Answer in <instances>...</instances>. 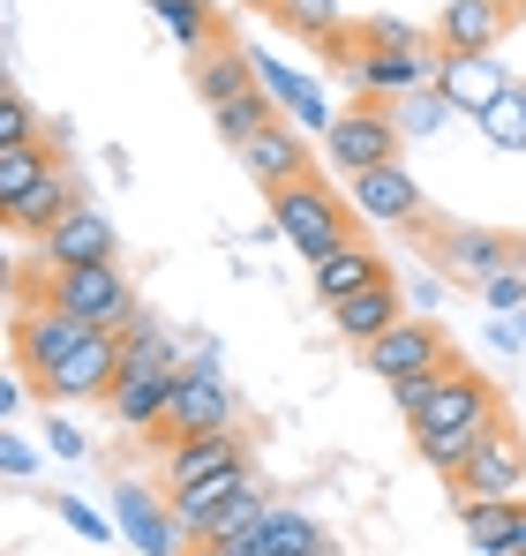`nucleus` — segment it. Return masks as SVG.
I'll use <instances>...</instances> for the list:
<instances>
[{"label":"nucleus","instance_id":"1","mask_svg":"<svg viewBox=\"0 0 526 556\" xmlns=\"http://www.w3.org/2000/svg\"><path fill=\"white\" fill-rule=\"evenodd\" d=\"M241 421V399H234V383L218 376V362H180L174 376V399H166V421L143 437L151 452H166V444H188V437H218V429H234Z\"/></svg>","mask_w":526,"mask_h":556},{"label":"nucleus","instance_id":"2","mask_svg":"<svg viewBox=\"0 0 526 556\" xmlns=\"http://www.w3.org/2000/svg\"><path fill=\"white\" fill-rule=\"evenodd\" d=\"M271 226L316 264V256H331L339 241H353L361 233V218H353V203L347 195H331V188L316 181V174H301V181H286V188H271Z\"/></svg>","mask_w":526,"mask_h":556},{"label":"nucleus","instance_id":"3","mask_svg":"<svg viewBox=\"0 0 526 556\" xmlns=\"http://www.w3.org/2000/svg\"><path fill=\"white\" fill-rule=\"evenodd\" d=\"M414 233H429L437 271L451 278V286H466V293H481L489 278L512 271V241H519V233H504V226H474V218H422Z\"/></svg>","mask_w":526,"mask_h":556},{"label":"nucleus","instance_id":"4","mask_svg":"<svg viewBox=\"0 0 526 556\" xmlns=\"http://www.w3.org/2000/svg\"><path fill=\"white\" fill-rule=\"evenodd\" d=\"M46 301L68 308V316L90 324V331H128V324L143 316V308H136V286H128L121 264H68V271L46 278Z\"/></svg>","mask_w":526,"mask_h":556},{"label":"nucleus","instance_id":"5","mask_svg":"<svg viewBox=\"0 0 526 556\" xmlns=\"http://www.w3.org/2000/svg\"><path fill=\"white\" fill-rule=\"evenodd\" d=\"M399 121H391V105H361L353 98L347 113H331V128H324V159L339 166V174H376V166H399Z\"/></svg>","mask_w":526,"mask_h":556},{"label":"nucleus","instance_id":"6","mask_svg":"<svg viewBox=\"0 0 526 556\" xmlns=\"http://www.w3.org/2000/svg\"><path fill=\"white\" fill-rule=\"evenodd\" d=\"M339 76L353 84L361 105H399V98H414V91H437V53H384V46H361L353 38Z\"/></svg>","mask_w":526,"mask_h":556},{"label":"nucleus","instance_id":"7","mask_svg":"<svg viewBox=\"0 0 526 556\" xmlns=\"http://www.w3.org/2000/svg\"><path fill=\"white\" fill-rule=\"evenodd\" d=\"M113 534L136 556H196L188 527H180L174 504H166V489H151V481H121L113 489Z\"/></svg>","mask_w":526,"mask_h":556},{"label":"nucleus","instance_id":"8","mask_svg":"<svg viewBox=\"0 0 526 556\" xmlns=\"http://www.w3.org/2000/svg\"><path fill=\"white\" fill-rule=\"evenodd\" d=\"M361 362H368V376H384V383H406V376L451 369L459 354H451V339H443L437 316H399L384 339H368V346H361Z\"/></svg>","mask_w":526,"mask_h":556},{"label":"nucleus","instance_id":"9","mask_svg":"<svg viewBox=\"0 0 526 556\" xmlns=\"http://www.w3.org/2000/svg\"><path fill=\"white\" fill-rule=\"evenodd\" d=\"M84 339H90V324H76V316L53 308V301H30V308L15 316V339H8V346H15V369L46 391V383L61 376V362H68Z\"/></svg>","mask_w":526,"mask_h":556},{"label":"nucleus","instance_id":"10","mask_svg":"<svg viewBox=\"0 0 526 556\" xmlns=\"http://www.w3.org/2000/svg\"><path fill=\"white\" fill-rule=\"evenodd\" d=\"M504 414V391L489 383L481 369H466V362H451L437 376V399L422 406V421H414V437H443V429H489Z\"/></svg>","mask_w":526,"mask_h":556},{"label":"nucleus","instance_id":"11","mask_svg":"<svg viewBox=\"0 0 526 556\" xmlns=\"http://www.w3.org/2000/svg\"><path fill=\"white\" fill-rule=\"evenodd\" d=\"M519 481H526V437H519V421L504 414V421L481 429L474 459L451 473V489H459V504H474V496H512Z\"/></svg>","mask_w":526,"mask_h":556},{"label":"nucleus","instance_id":"12","mask_svg":"<svg viewBox=\"0 0 526 556\" xmlns=\"http://www.w3.org/2000/svg\"><path fill=\"white\" fill-rule=\"evenodd\" d=\"M347 203H353V218H361V226H422V218H429V203H422V181H414L406 166L353 174Z\"/></svg>","mask_w":526,"mask_h":556},{"label":"nucleus","instance_id":"13","mask_svg":"<svg viewBox=\"0 0 526 556\" xmlns=\"http://www.w3.org/2000/svg\"><path fill=\"white\" fill-rule=\"evenodd\" d=\"M504 91H512V68L497 53H437V98L451 113H474L481 121Z\"/></svg>","mask_w":526,"mask_h":556},{"label":"nucleus","instance_id":"14","mask_svg":"<svg viewBox=\"0 0 526 556\" xmlns=\"http://www.w3.org/2000/svg\"><path fill=\"white\" fill-rule=\"evenodd\" d=\"M234 466H249V437H234V429H218V437H188V444H166V452H159V489L174 496V489H196V481L234 473Z\"/></svg>","mask_w":526,"mask_h":556},{"label":"nucleus","instance_id":"15","mask_svg":"<svg viewBox=\"0 0 526 556\" xmlns=\"http://www.w3.org/2000/svg\"><path fill=\"white\" fill-rule=\"evenodd\" d=\"M512 23L519 15H504L497 0H443L437 23H429V46L437 53H497Z\"/></svg>","mask_w":526,"mask_h":556},{"label":"nucleus","instance_id":"16","mask_svg":"<svg viewBox=\"0 0 526 556\" xmlns=\"http://www.w3.org/2000/svg\"><path fill=\"white\" fill-rule=\"evenodd\" d=\"M38 249H46L53 271H68V264H121V233H113V218H105L98 203H76Z\"/></svg>","mask_w":526,"mask_h":556},{"label":"nucleus","instance_id":"17","mask_svg":"<svg viewBox=\"0 0 526 556\" xmlns=\"http://www.w3.org/2000/svg\"><path fill=\"white\" fill-rule=\"evenodd\" d=\"M174 376H180V369H136V362H121V383L105 391V414H113L128 437H151V429L166 421Z\"/></svg>","mask_w":526,"mask_h":556},{"label":"nucleus","instance_id":"18","mask_svg":"<svg viewBox=\"0 0 526 556\" xmlns=\"http://www.w3.org/2000/svg\"><path fill=\"white\" fill-rule=\"evenodd\" d=\"M234 159L249 166V181H256L263 195L286 188V181H301V174H316V166H309V136H301L293 121H271L263 136H249V143L234 151Z\"/></svg>","mask_w":526,"mask_h":556},{"label":"nucleus","instance_id":"19","mask_svg":"<svg viewBox=\"0 0 526 556\" xmlns=\"http://www.w3.org/2000/svg\"><path fill=\"white\" fill-rule=\"evenodd\" d=\"M113 383H121V331H90L84 346L61 362V376L46 383V399H98L105 406Z\"/></svg>","mask_w":526,"mask_h":556},{"label":"nucleus","instance_id":"20","mask_svg":"<svg viewBox=\"0 0 526 556\" xmlns=\"http://www.w3.org/2000/svg\"><path fill=\"white\" fill-rule=\"evenodd\" d=\"M249 68H256V84L271 91L278 121H293L301 136H324V128H331V105H324V91H316V76H293V68L271 61V53H249Z\"/></svg>","mask_w":526,"mask_h":556},{"label":"nucleus","instance_id":"21","mask_svg":"<svg viewBox=\"0 0 526 556\" xmlns=\"http://www.w3.org/2000/svg\"><path fill=\"white\" fill-rule=\"evenodd\" d=\"M399 316H414L406 293H399V278H376V286H361V293H347V301L331 308V331H339L347 346H368V339H384Z\"/></svg>","mask_w":526,"mask_h":556},{"label":"nucleus","instance_id":"22","mask_svg":"<svg viewBox=\"0 0 526 556\" xmlns=\"http://www.w3.org/2000/svg\"><path fill=\"white\" fill-rule=\"evenodd\" d=\"M376 278H391V264H384L361 233H353V241H339L331 256H316V264H309V286H316V301H324V308H339L347 293L376 286Z\"/></svg>","mask_w":526,"mask_h":556},{"label":"nucleus","instance_id":"23","mask_svg":"<svg viewBox=\"0 0 526 556\" xmlns=\"http://www.w3.org/2000/svg\"><path fill=\"white\" fill-rule=\"evenodd\" d=\"M188 84L196 98L218 113V105H234L241 91H256V68H249V46H234V38H218V46H203L196 61H188Z\"/></svg>","mask_w":526,"mask_h":556},{"label":"nucleus","instance_id":"24","mask_svg":"<svg viewBox=\"0 0 526 556\" xmlns=\"http://www.w3.org/2000/svg\"><path fill=\"white\" fill-rule=\"evenodd\" d=\"M76 203H90V195L76 188V174H68V166H53V174L30 188V195H23V203H15L0 226H8V233H30V241H46V233H53V226H61Z\"/></svg>","mask_w":526,"mask_h":556},{"label":"nucleus","instance_id":"25","mask_svg":"<svg viewBox=\"0 0 526 556\" xmlns=\"http://www.w3.org/2000/svg\"><path fill=\"white\" fill-rule=\"evenodd\" d=\"M459 527H466V542L481 556H512V542H519V496H474V504H459Z\"/></svg>","mask_w":526,"mask_h":556},{"label":"nucleus","instance_id":"26","mask_svg":"<svg viewBox=\"0 0 526 556\" xmlns=\"http://www.w3.org/2000/svg\"><path fill=\"white\" fill-rule=\"evenodd\" d=\"M271 15H278V30H286V38H309L316 53H339V46L353 38L347 15H339V0H278Z\"/></svg>","mask_w":526,"mask_h":556},{"label":"nucleus","instance_id":"27","mask_svg":"<svg viewBox=\"0 0 526 556\" xmlns=\"http://www.w3.org/2000/svg\"><path fill=\"white\" fill-rule=\"evenodd\" d=\"M151 15H159V30L174 38L188 61H196L203 46H218V38H226V30H218V8H211V0H151Z\"/></svg>","mask_w":526,"mask_h":556},{"label":"nucleus","instance_id":"28","mask_svg":"<svg viewBox=\"0 0 526 556\" xmlns=\"http://www.w3.org/2000/svg\"><path fill=\"white\" fill-rule=\"evenodd\" d=\"M256 534H263V549H271V556H316V549H331V542H324V527H316L301 504H271V519H263Z\"/></svg>","mask_w":526,"mask_h":556},{"label":"nucleus","instance_id":"29","mask_svg":"<svg viewBox=\"0 0 526 556\" xmlns=\"http://www.w3.org/2000/svg\"><path fill=\"white\" fill-rule=\"evenodd\" d=\"M53 166H61V159H53V143H23V151H0V218H8V211H15V203H23L30 188L46 181Z\"/></svg>","mask_w":526,"mask_h":556},{"label":"nucleus","instance_id":"30","mask_svg":"<svg viewBox=\"0 0 526 556\" xmlns=\"http://www.w3.org/2000/svg\"><path fill=\"white\" fill-rule=\"evenodd\" d=\"M271 121H278V105H271V91H263V84H256V91H241L234 105H218V113H211V128H218L234 151H241L249 136H263Z\"/></svg>","mask_w":526,"mask_h":556},{"label":"nucleus","instance_id":"31","mask_svg":"<svg viewBox=\"0 0 526 556\" xmlns=\"http://www.w3.org/2000/svg\"><path fill=\"white\" fill-rule=\"evenodd\" d=\"M121 362H136V369H180V346H174V331H159L151 316H136L121 331Z\"/></svg>","mask_w":526,"mask_h":556},{"label":"nucleus","instance_id":"32","mask_svg":"<svg viewBox=\"0 0 526 556\" xmlns=\"http://www.w3.org/2000/svg\"><path fill=\"white\" fill-rule=\"evenodd\" d=\"M481 136H489L497 151H526V84H512V91L481 113Z\"/></svg>","mask_w":526,"mask_h":556},{"label":"nucleus","instance_id":"33","mask_svg":"<svg viewBox=\"0 0 526 556\" xmlns=\"http://www.w3.org/2000/svg\"><path fill=\"white\" fill-rule=\"evenodd\" d=\"M497 421H504V414H497ZM474 444H481V429H443V437H414V452H422V459H429V473H443V481H451L459 466L474 459Z\"/></svg>","mask_w":526,"mask_h":556},{"label":"nucleus","instance_id":"34","mask_svg":"<svg viewBox=\"0 0 526 556\" xmlns=\"http://www.w3.org/2000/svg\"><path fill=\"white\" fill-rule=\"evenodd\" d=\"M353 38H361V46H384V53H437L429 30H414V23H399V15H368Z\"/></svg>","mask_w":526,"mask_h":556},{"label":"nucleus","instance_id":"35","mask_svg":"<svg viewBox=\"0 0 526 556\" xmlns=\"http://www.w3.org/2000/svg\"><path fill=\"white\" fill-rule=\"evenodd\" d=\"M23 143H46V121L23 91H8L0 98V151H23Z\"/></svg>","mask_w":526,"mask_h":556},{"label":"nucleus","instance_id":"36","mask_svg":"<svg viewBox=\"0 0 526 556\" xmlns=\"http://www.w3.org/2000/svg\"><path fill=\"white\" fill-rule=\"evenodd\" d=\"M391 121H399V136H437L443 121H451V105H443L437 91H414V98L391 105Z\"/></svg>","mask_w":526,"mask_h":556},{"label":"nucleus","instance_id":"37","mask_svg":"<svg viewBox=\"0 0 526 556\" xmlns=\"http://www.w3.org/2000/svg\"><path fill=\"white\" fill-rule=\"evenodd\" d=\"M53 511H61V527H68V534H84V542H105V534H113V519H98V511L76 504V496H53Z\"/></svg>","mask_w":526,"mask_h":556},{"label":"nucleus","instance_id":"38","mask_svg":"<svg viewBox=\"0 0 526 556\" xmlns=\"http://www.w3.org/2000/svg\"><path fill=\"white\" fill-rule=\"evenodd\" d=\"M481 301H489L497 316H519V308H526V271L512 264L504 278H489V286H481Z\"/></svg>","mask_w":526,"mask_h":556},{"label":"nucleus","instance_id":"39","mask_svg":"<svg viewBox=\"0 0 526 556\" xmlns=\"http://www.w3.org/2000/svg\"><path fill=\"white\" fill-rule=\"evenodd\" d=\"M443 376V369H437ZM437 376H406V383H391V406L406 414V421H422V406L437 399Z\"/></svg>","mask_w":526,"mask_h":556},{"label":"nucleus","instance_id":"40","mask_svg":"<svg viewBox=\"0 0 526 556\" xmlns=\"http://www.w3.org/2000/svg\"><path fill=\"white\" fill-rule=\"evenodd\" d=\"M30 466H38V452H30V444H23V437H15V429L0 421V473H15V481H23Z\"/></svg>","mask_w":526,"mask_h":556},{"label":"nucleus","instance_id":"41","mask_svg":"<svg viewBox=\"0 0 526 556\" xmlns=\"http://www.w3.org/2000/svg\"><path fill=\"white\" fill-rule=\"evenodd\" d=\"M196 556H271L263 534H234V542H196Z\"/></svg>","mask_w":526,"mask_h":556},{"label":"nucleus","instance_id":"42","mask_svg":"<svg viewBox=\"0 0 526 556\" xmlns=\"http://www.w3.org/2000/svg\"><path fill=\"white\" fill-rule=\"evenodd\" d=\"M46 452H53V459H84V437H76L68 421H46Z\"/></svg>","mask_w":526,"mask_h":556},{"label":"nucleus","instance_id":"43","mask_svg":"<svg viewBox=\"0 0 526 556\" xmlns=\"http://www.w3.org/2000/svg\"><path fill=\"white\" fill-rule=\"evenodd\" d=\"M15 406H23V383H15V376H0V421H15Z\"/></svg>","mask_w":526,"mask_h":556},{"label":"nucleus","instance_id":"44","mask_svg":"<svg viewBox=\"0 0 526 556\" xmlns=\"http://www.w3.org/2000/svg\"><path fill=\"white\" fill-rule=\"evenodd\" d=\"M512 556H526V504H519V542H512Z\"/></svg>","mask_w":526,"mask_h":556},{"label":"nucleus","instance_id":"45","mask_svg":"<svg viewBox=\"0 0 526 556\" xmlns=\"http://www.w3.org/2000/svg\"><path fill=\"white\" fill-rule=\"evenodd\" d=\"M497 8H504V15H526V0H497Z\"/></svg>","mask_w":526,"mask_h":556},{"label":"nucleus","instance_id":"46","mask_svg":"<svg viewBox=\"0 0 526 556\" xmlns=\"http://www.w3.org/2000/svg\"><path fill=\"white\" fill-rule=\"evenodd\" d=\"M249 8H256V15H271V8H278V0H249Z\"/></svg>","mask_w":526,"mask_h":556},{"label":"nucleus","instance_id":"47","mask_svg":"<svg viewBox=\"0 0 526 556\" xmlns=\"http://www.w3.org/2000/svg\"><path fill=\"white\" fill-rule=\"evenodd\" d=\"M512 331H519V346H526V308H519V324H512Z\"/></svg>","mask_w":526,"mask_h":556},{"label":"nucleus","instance_id":"48","mask_svg":"<svg viewBox=\"0 0 526 556\" xmlns=\"http://www.w3.org/2000/svg\"><path fill=\"white\" fill-rule=\"evenodd\" d=\"M8 91H15V84H8V68H0V98H8Z\"/></svg>","mask_w":526,"mask_h":556},{"label":"nucleus","instance_id":"49","mask_svg":"<svg viewBox=\"0 0 526 556\" xmlns=\"http://www.w3.org/2000/svg\"><path fill=\"white\" fill-rule=\"evenodd\" d=\"M316 556H339V549H316Z\"/></svg>","mask_w":526,"mask_h":556}]
</instances>
